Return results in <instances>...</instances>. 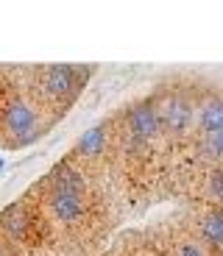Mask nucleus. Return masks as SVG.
<instances>
[{"instance_id":"nucleus-7","label":"nucleus","mask_w":223,"mask_h":256,"mask_svg":"<svg viewBox=\"0 0 223 256\" xmlns=\"http://www.w3.org/2000/svg\"><path fill=\"white\" fill-rule=\"evenodd\" d=\"M198 128H201L204 134L223 131V100L220 98H212L209 103L201 106V112H198Z\"/></svg>"},{"instance_id":"nucleus-8","label":"nucleus","mask_w":223,"mask_h":256,"mask_svg":"<svg viewBox=\"0 0 223 256\" xmlns=\"http://www.w3.org/2000/svg\"><path fill=\"white\" fill-rule=\"evenodd\" d=\"M106 126H95V128H89L87 134L78 140V145H76V150L81 156H87V159H95L98 154H101L103 148H106Z\"/></svg>"},{"instance_id":"nucleus-12","label":"nucleus","mask_w":223,"mask_h":256,"mask_svg":"<svg viewBox=\"0 0 223 256\" xmlns=\"http://www.w3.org/2000/svg\"><path fill=\"white\" fill-rule=\"evenodd\" d=\"M176 256H206V250L195 242H184V245H178Z\"/></svg>"},{"instance_id":"nucleus-5","label":"nucleus","mask_w":223,"mask_h":256,"mask_svg":"<svg viewBox=\"0 0 223 256\" xmlns=\"http://www.w3.org/2000/svg\"><path fill=\"white\" fill-rule=\"evenodd\" d=\"M162 128V120H159V112L153 109L151 103H140L128 112V134L140 136V140H153L159 134Z\"/></svg>"},{"instance_id":"nucleus-3","label":"nucleus","mask_w":223,"mask_h":256,"mask_svg":"<svg viewBox=\"0 0 223 256\" xmlns=\"http://www.w3.org/2000/svg\"><path fill=\"white\" fill-rule=\"evenodd\" d=\"M76 90H78L76 67H67V64H51V67L45 70L42 92H45L48 100H70Z\"/></svg>"},{"instance_id":"nucleus-11","label":"nucleus","mask_w":223,"mask_h":256,"mask_svg":"<svg viewBox=\"0 0 223 256\" xmlns=\"http://www.w3.org/2000/svg\"><path fill=\"white\" fill-rule=\"evenodd\" d=\"M209 192L215 195L217 200H223V170H215L209 178Z\"/></svg>"},{"instance_id":"nucleus-4","label":"nucleus","mask_w":223,"mask_h":256,"mask_svg":"<svg viewBox=\"0 0 223 256\" xmlns=\"http://www.w3.org/2000/svg\"><path fill=\"white\" fill-rule=\"evenodd\" d=\"M156 112H159L162 126L167 131H173V134H184L187 126L192 122V109L187 103V98H181V95H170L162 103V109H156Z\"/></svg>"},{"instance_id":"nucleus-9","label":"nucleus","mask_w":223,"mask_h":256,"mask_svg":"<svg viewBox=\"0 0 223 256\" xmlns=\"http://www.w3.org/2000/svg\"><path fill=\"white\" fill-rule=\"evenodd\" d=\"M201 234H204L206 242L223 245V212H220V209L209 212V214L201 220Z\"/></svg>"},{"instance_id":"nucleus-2","label":"nucleus","mask_w":223,"mask_h":256,"mask_svg":"<svg viewBox=\"0 0 223 256\" xmlns=\"http://www.w3.org/2000/svg\"><path fill=\"white\" fill-rule=\"evenodd\" d=\"M48 209L51 214L64 226H73L87 214V198L78 190H62V186H51L48 192Z\"/></svg>"},{"instance_id":"nucleus-13","label":"nucleus","mask_w":223,"mask_h":256,"mask_svg":"<svg viewBox=\"0 0 223 256\" xmlns=\"http://www.w3.org/2000/svg\"><path fill=\"white\" fill-rule=\"evenodd\" d=\"M0 256H6V248H3V242H0Z\"/></svg>"},{"instance_id":"nucleus-1","label":"nucleus","mask_w":223,"mask_h":256,"mask_svg":"<svg viewBox=\"0 0 223 256\" xmlns=\"http://www.w3.org/2000/svg\"><path fill=\"white\" fill-rule=\"evenodd\" d=\"M0 120L9 134L23 142H31V136L37 134V109L26 98H12L0 112Z\"/></svg>"},{"instance_id":"nucleus-6","label":"nucleus","mask_w":223,"mask_h":256,"mask_svg":"<svg viewBox=\"0 0 223 256\" xmlns=\"http://www.w3.org/2000/svg\"><path fill=\"white\" fill-rule=\"evenodd\" d=\"M0 228L9 240H26L28 228H31V220H28V212L23 204H14L12 209L0 218Z\"/></svg>"},{"instance_id":"nucleus-14","label":"nucleus","mask_w":223,"mask_h":256,"mask_svg":"<svg viewBox=\"0 0 223 256\" xmlns=\"http://www.w3.org/2000/svg\"><path fill=\"white\" fill-rule=\"evenodd\" d=\"M0 170H3V162H0Z\"/></svg>"},{"instance_id":"nucleus-10","label":"nucleus","mask_w":223,"mask_h":256,"mask_svg":"<svg viewBox=\"0 0 223 256\" xmlns=\"http://www.w3.org/2000/svg\"><path fill=\"white\" fill-rule=\"evenodd\" d=\"M204 148L209 150V156H215V159H223V131H215V134H206Z\"/></svg>"}]
</instances>
